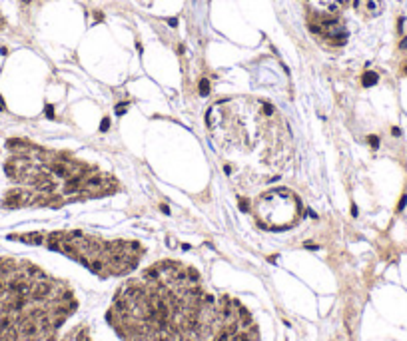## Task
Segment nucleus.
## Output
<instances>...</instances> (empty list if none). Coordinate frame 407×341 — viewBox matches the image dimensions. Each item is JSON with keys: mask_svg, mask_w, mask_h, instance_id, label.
Here are the masks:
<instances>
[{"mask_svg": "<svg viewBox=\"0 0 407 341\" xmlns=\"http://www.w3.org/2000/svg\"><path fill=\"white\" fill-rule=\"evenodd\" d=\"M106 321L122 341H259L240 301L210 291L194 267L168 259L118 289Z\"/></svg>", "mask_w": 407, "mask_h": 341, "instance_id": "1", "label": "nucleus"}, {"mask_svg": "<svg viewBox=\"0 0 407 341\" xmlns=\"http://www.w3.org/2000/svg\"><path fill=\"white\" fill-rule=\"evenodd\" d=\"M216 150L226 158L224 170L246 186L275 182L294 158L291 134L284 116L259 100H224L206 114Z\"/></svg>", "mask_w": 407, "mask_h": 341, "instance_id": "2", "label": "nucleus"}, {"mask_svg": "<svg viewBox=\"0 0 407 341\" xmlns=\"http://www.w3.org/2000/svg\"><path fill=\"white\" fill-rule=\"evenodd\" d=\"M18 240L30 243H44L50 250H56L64 256L86 265L90 271L100 277L110 275H126L138 267L144 247L138 241L124 240H102L84 231H52V234H26L16 235Z\"/></svg>", "mask_w": 407, "mask_h": 341, "instance_id": "3", "label": "nucleus"}, {"mask_svg": "<svg viewBox=\"0 0 407 341\" xmlns=\"http://www.w3.org/2000/svg\"><path fill=\"white\" fill-rule=\"evenodd\" d=\"M258 221L269 230H285L295 225L301 218V202L294 192L284 188L259 194L253 202Z\"/></svg>", "mask_w": 407, "mask_h": 341, "instance_id": "4", "label": "nucleus"}, {"mask_svg": "<svg viewBox=\"0 0 407 341\" xmlns=\"http://www.w3.org/2000/svg\"><path fill=\"white\" fill-rule=\"evenodd\" d=\"M355 8L361 10V12L365 10L369 16H375L381 12L383 4H381V0H355Z\"/></svg>", "mask_w": 407, "mask_h": 341, "instance_id": "5", "label": "nucleus"}, {"mask_svg": "<svg viewBox=\"0 0 407 341\" xmlns=\"http://www.w3.org/2000/svg\"><path fill=\"white\" fill-rule=\"evenodd\" d=\"M64 341H92V337H90L88 327H86V325H78V327H74L72 331L64 337Z\"/></svg>", "mask_w": 407, "mask_h": 341, "instance_id": "6", "label": "nucleus"}, {"mask_svg": "<svg viewBox=\"0 0 407 341\" xmlns=\"http://www.w3.org/2000/svg\"><path fill=\"white\" fill-rule=\"evenodd\" d=\"M375 82H377V74L367 72L365 76H363V84H365V86H371V84H375Z\"/></svg>", "mask_w": 407, "mask_h": 341, "instance_id": "7", "label": "nucleus"}, {"mask_svg": "<svg viewBox=\"0 0 407 341\" xmlns=\"http://www.w3.org/2000/svg\"><path fill=\"white\" fill-rule=\"evenodd\" d=\"M200 94H202V96H208V94H210V84H208V80H202V82H200Z\"/></svg>", "mask_w": 407, "mask_h": 341, "instance_id": "8", "label": "nucleus"}, {"mask_svg": "<svg viewBox=\"0 0 407 341\" xmlns=\"http://www.w3.org/2000/svg\"><path fill=\"white\" fill-rule=\"evenodd\" d=\"M108 128H110V122H108V118H104V120H102V124H100V130H102V132H106Z\"/></svg>", "mask_w": 407, "mask_h": 341, "instance_id": "9", "label": "nucleus"}, {"mask_svg": "<svg viewBox=\"0 0 407 341\" xmlns=\"http://www.w3.org/2000/svg\"><path fill=\"white\" fill-rule=\"evenodd\" d=\"M369 142H371L373 146H375V148H377V146H379V140H377L375 136H371V138H369Z\"/></svg>", "mask_w": 407, "mask_h": 341, "instance_id": "10", "label": "nucleus"}, {"mask_svg": "<svg viewBox=\"0 0 407 341\" xmlns=\"http://www.w3.org/2000/svg\"><path fill=\"white\" fill-rule=\"evenodd\" d=\"M116 112H118V114H122V112H126V106H122V104H120V106H118V108H116Z\"/></svg>", "mask_w": 407, "mask_h": 341, "instance_id": "11", "label": "nucleus"}, {"mask_svg": "<svg viewBox=\"0 0 407 341\" xmlns=\"http://www.w3.org/2000/svg\"><path fill=\"white\" fill-rule=\"evenodd\" d=\"M405 202H407V196H403V198H401V202H399V209L405 205Z\"/></svg>", "mask_w": 407, "mask_h": 341, "instance_id": "12", "label": "nucleus"}, {"mask_svg": "<svg viewBox=\"0 0 407 341\" xmlns=\"http://www.w3.org/2000/svg\"><path fill=\"white\" fill-rule=\"evenodd\" d=\"M401 48H407V38H405L403 42H401Z\"/></svg>", "mask_w": 407, "mask_h": 341, "instance_id": "13", "label": "nucleus"}]
</instances>
